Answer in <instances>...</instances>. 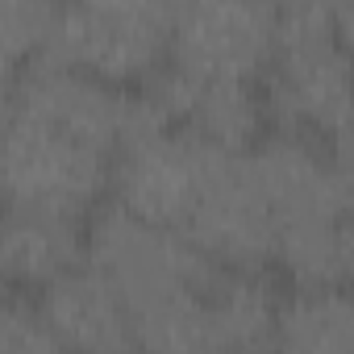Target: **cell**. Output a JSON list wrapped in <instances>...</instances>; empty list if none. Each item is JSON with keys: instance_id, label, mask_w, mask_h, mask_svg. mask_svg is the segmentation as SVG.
Masks as SVG:
<instances>
[{"instance_id": "6da1fadb", "label": "cell", "mask_w": 354, "mask_h": 354, "mask_svg": "<svg viewBox=\"0 0 354 354\" xmlns=\"http://www.w3.org/2000/svg\"><path fill=\"white\" fill-rule=\"evenodd\" d=\"M133 96L67 63H21L0 117V205L88 221L109 201Z\"/></svg>"}, {"instance_id": "7a4b0ae2", "label": "cell", "mask_w": 354, "mask_h": 354, "mask_svg": "<svg viewBox=\"0 0 354 354\" xmlns=\"http://www.w3.org/2000/svg\"><path fill=\"white\" fill-rule=\"evenodd\" d=\"M242 162L271 217L275 234L271 267H279L300 292L346 288L350 275L346 150H333L304 133L267 129L250 150H242Z\"/></svg>"}, {"instance_id": "3957f363", "label": "cell", "mask_w": 354, "mask_h": 354, "mask_svg": "<svg viewBox=\"0 0 354 354\" xmlns=\"http://www.w3.org/2000/svg\"><path fill=\"white\" fill-rule=\"evenodd\" d=\"M350 21L346 0L275 5V55L263 75L267 125L346 150L350 117Z\"/></svg>"}, {"instance_id": "277c9868", "label": "cell", "mask_w": 354, "mask_h": 354, "mask_svg": "<svg viewBox=\"0 0 354 354\" xmlns=\"http://www.w3.org/2000/svg\"><path fill=\"white\" fill-rule=\"evenodd\" d=\"M230 158H234L230 150L180 125H162L146 117L133 96V121L113 158L109 201L150 225L180 234L196 213V205L217 184V175L230 167Z\"/></svg>"}, {"instance_id": "5b68a950", "label": "cell", "mask_w": 354, "mask_h": 354, "mask_svg": "<svg viewBox=\"0 0 354 354\" xmlns=\"http://www.w3.org/2000/svg\"><path fill=\"white\" fill-rule=\"evenodd\" d=\"M171 17V5H63L38 55L129 92L167 63Z\"/></svg>"}, {"instance_id": "8992f818", "label": "cell", "mask_w": 354, "mask_h": 354, "mask_svg": "<svg viewBox=\"0 0 354 354\" xmlns=\"http://www.w3.org/2000/svg\"><path fill=\"white\" fill-rule=\"evenodd\" d=\"M275 55V5H180L167 63L205 84H263Z\"/></svg>"}, {"instance_id": "52a82bcc", "label": "cell", "mask_w": 354, "mask_h": 354, "mask_svg": "<svg viewBox=\"0 0 354 354\" xmlns=\"http://www.w3.org/2000/svg\"><path fill=\"white\" fill-rule=\"evenodd\" d=\"M34 313L63 354H138L125 300L88 259L46 283Z\"/></svg>"}, {"instance_id": "ba28073f", "label": "cell", "mask_w": 354, "mask_h": 354, "mask_svg": "<svg viewBox=\"0 0 354 354\" xmlns=\"http://www.w3.org/2000/svg\"><path fill=\"white\" fill-rule=\"evenodd\" d=\"M88 254V221L0 205V288L42 292Z\"/></svg>"}, {"instance_id": "9c48e42d", "label": "cell", "mask_w": 354, "mask_h": 354, "mask_svg": "<svg viewBox=\"0 0 354 354\" xmlns=\"http://www.w3.org/2000/svg\"><path fill=\"white\" fill-rule=\"evenodd\" d=\"M350 329L354 321L346 288H325V292L292 288L279 300L267 354H350Z\"/></svg>"}, {"instance_id": "30bf717a", "label": "cell", "mask_w": 354, "mask_h": 354, "mask_svg": "<svg viewBox=\"0 0 354 354\" xmlns=\"http://www.w3.org/2000/svg\"><path fill=\"white\" fill-rule=\"evenodd\" d=\"M0 354H63V350L38 321L34 304L17 296H0Z\"/></svg>"}, {"instance_id": "8fae6325", "label": "cell", "mask_w": 354, "mask_h": 354, "mask_svg": "<svg viewBox=\"0 0 354 354\" xmlns=\"http://www.w3.org/2000/svg\"><path fill=\"white\" fill-rule=\"evenodd\" d=\"M17 71H21V63H17L9 50H0V117H5V109H9V100H13Z\"/></svg>"}]
</instances>
